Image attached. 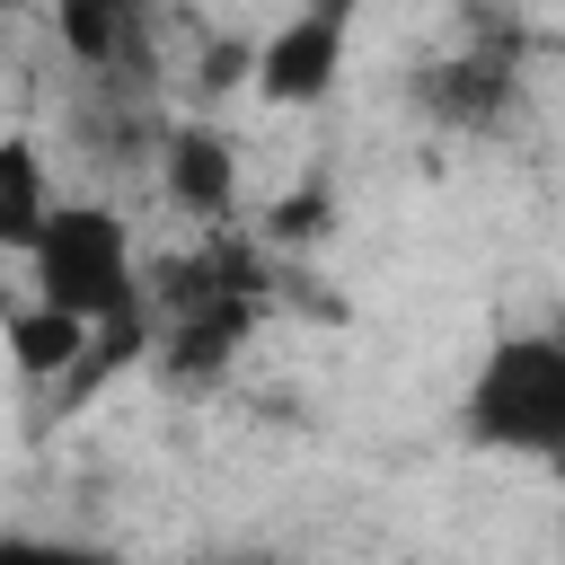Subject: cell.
Segmentation results:
<instances>
[{
	"instance_id": "277c9868",
	"label": "cell",
	"mask_w": 565,
	"mask_h": 565,
	"mask_svg": "<svg viewBox=\"0 0 565 565\" xmlns=\"http://www.w3.org/2000/svg\"><path fill=\"white\" fill-rule=\"evenodd\" d=\"M415 106L424 124L441 132H494L512 106H521V62L503 44H468V53H441L415 71Z\"/></svg>"
},
{
	"instance_id": "6da1fadb",
	"label": "cell",
	"mask_w": 565,
	"mask_h": 565,
	"mask_svg": "<svg viewBox=\"0 0 565 565\" xmlns=\"http://www.w3.org/2000/svg\"><path fill=\"white\" fill-rule=\"evenodd\" d=\"M35 300L71 309L88 335H150V282L132 256V221L115 203H62L44 212L35 247H26Z\"/></svg>"
},
{
	"instance_id": "5b68a950",
	"label": "cell",
	"mask_w": 565,
	"mask_h": 565,
	"mask_svg": "<svg viewBox=\"0 0 565 565\" xmlns=\"http://www.w3.org/2000/svg\"><path fill=\"white\" fill-rule=\"evenodd\" d=\"M159 185L194 212V221H230L238 212V150L212 124H168L159 141Z\"/></svg>"
},
{
	"instance_id": "8992f818",
	"label": "cell",
	"mask_w": 565,
	"mask_h": 565,
	"mask_svg": "<svg viewBox=\"0 0 565 565\" xmlns=\"http://www.w3.org/2000/svg\"><path fill=\"white\" fill-rule=\"evenodd\" d=\"M53 26L88 71L115 79H132V62L150 71V0H53Z\"/></svg>"
},
{
	"instance_id": "7a4b0ae2",
	"label": "cell",
	"mask_w": 565,
	"mask_h": 565,
	"mask_svg": "<svg viewBox=\"0 0 565 565\" xmlns=\"http://www.w3.org/2000/svg\"><path fill=\"white\" fill-rule=\"evenodd\" d=\"M459 433L477 450H512V459L565 468V327L494 335L477 380H468V397H459Z\"/></svg>"
},
{
	"instance_id": "ba28073f",
	"label": "cell",
	"mask_w": 565,
	"mask_h": 565,
	"mask_svg": "<svg viewBox=\"0 0 565 565\" xmlns=\"http://www.w3.org/2000/svg\"><path fill=\"white\" fill-rule=\"evenodd\" d=\"M9 353H18V371L44 388V380H62V371L88 353V327H79L71 309H53V300H26V309H9Z\"/></svg>"
},
{
	"instance_id": "52a82bcc",
	"label": "cell",
	"mask_w": 565,
	"mask_h": 565,
	"mask_svg": "<svg viewBox=\"0 0 565 565\" xmlns=\"http://www.w3.org/2000/svg\"><path fill=\"white\" fill-rule=\"evenodd\" d=\"M53 212V177H44V150L26 132H0V256H26L35 230Z\"/></svg>"
},
{
	"instance_id": "3957f363",
	"label": "cell",
	"mask_w": 565,
	"mask_h": 565,
	"mask_svg": "<svg viewBox=\"0 0 565 565\" xmlns=\"http://www.w3.org/2000/svg\"><path fill=\"white\" fill-rule=\"evenodd\" d=\"M344 44H353V0H309V9H291V18L247 53L256 97H265V106H318V97L335 88V71H344Z\"/></svg>"
}]
</instances>
